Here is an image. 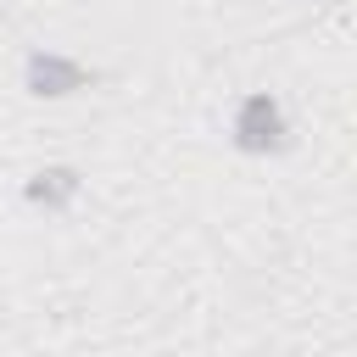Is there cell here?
<instances>
[{
    "mask_svg": "<svg viewBox=\"0 0 357 357\" xmlns=\"http://www.w3.org/2000/svg\"><path fill=\"white\" fill-rule=\"evenodd\" d=\"M229 145L240 156H279L290 145V112L279 95L268 89H251L234 100V117H229Z\"/></svg>",
    "mask_w": 357,
    "mask_h": 357,
    "instance_id": "cell-1",
    "label": "cell"
},
{
    "mask_svg": "<svg viewBox=\"0 0 357 357\" xmlns=\"http://www.w3.org/2000/svg\"><path fill=\"white\" fill-rule=\"evenodd\" d=\"M95 84V67H84L78 56H67V50H28L22 56V89L33 95V100H73V95H84Z\"/></svg>",
    "mask_w": 357,
    "mask_h": 357,
    "instance_id": "cell-2",
    "label": "cell"
},
{
    "mask_svg": "<svg viewBox=\"0 0 357 357\" xmlns=\"http://www.w3.org/2000/svg\"><path fill=\"white\" fill-rule=\"evenodd\" d=\"M78 195H84V173L73 162H45V167H33L22 178V201L33 212H73Z\"/></svg>",
    "mask_w": 357,
    "mask_h": 357,
    "instance_id": "cell-3",
    "label": "cell"
}]
</instances>
